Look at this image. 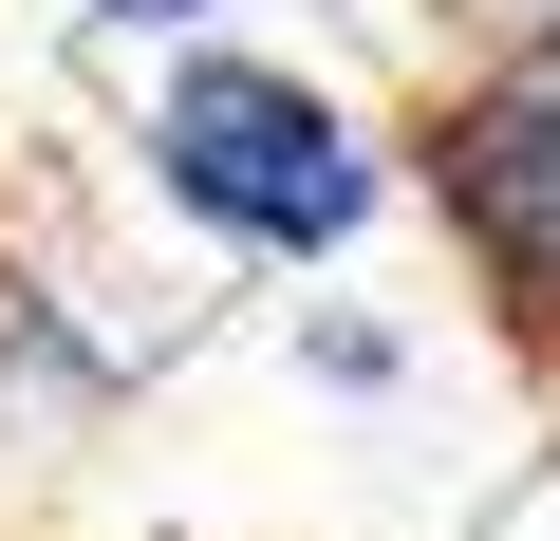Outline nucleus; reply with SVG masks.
Masks as SVG:
<instances>
[{
    "instance_id": "1",
    "label": "nucleus",
    "mask_w": 560,
    "mask_h": 541,
    "mask_svg": "<svg viewBox=\"0 0 560 541\" xmlns=\"http://www.w3.org/2000/svg\"><path fill=\"white\" fill-rule=\"evenodd\" d=\"M131 150H150V205H187L224 261H337L374 224V187H393L374 131L318 75H280V57H187Z\"/></svg>"
},
{
    "instance_id": "2",
    "label": "nucleus",
    "mask_w": 560,
    "mask_h": 541,
    "mask_svg": "<svg viewBox=\"0 0 560 541\" xmlns=\"http://www.w3.org/2000/svg\"><path fill=\"white\" fill-rule=\"evenodd\" d=\"M411 187H430L448 261L486 281V318L523 355H560V75H448L411 113Z\"/></svg>"
},
{
    "instance_id": "3",
    "label": "nucleus",
    "mask_w": 560,
    "mask_h": 541,
    "mask_svg": "<svg viewBox=\"0 0 560 541\" xmlns=\"http://www.w3.org/2000/svg\"><path fill=\"white\" fill-rule=\"evenodd\" d=\"M94 20H113V38H168V20H206V0H94Z\"/></svg>"
}]
</instances>
